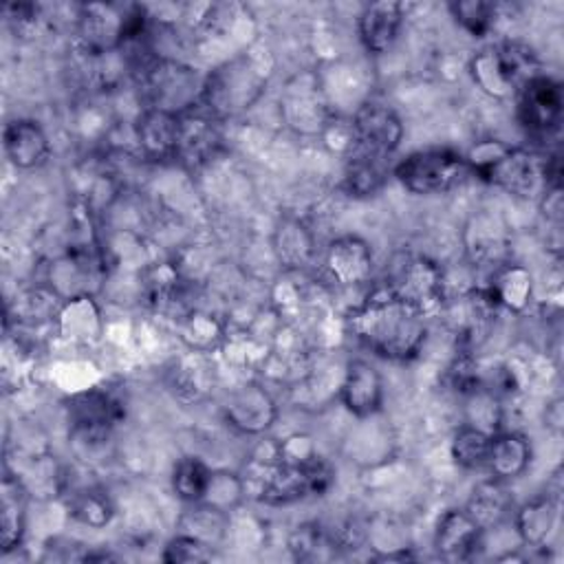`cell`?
Here are the masks:
<instances>
[{
    "mask_svg": "<svg viewBox=\"0 0 564 564\" xmlns=\"http://www.w3.org/2000/svg\"><path fill=\"white\" fill-rule=\"evenodd\" d=\"M449 11H452L456 24H460L474 37L487 35L489 29L494 26V20H496L494 18L496 15V4L494 2H485V0L452 2Z\"/></svg>",
    "mask_w": 564,
    "mask_h": 564,
    "instance_id": "28",
    "label": "cell"
},
{
    "mask_svg": "<svg viewBox=\"0 0 564 564\" xmlns=\"http://www.w3.org/2000/svg\"><path fill=\"white\" fill-rule=\"evenodd\" d=\"M123 414V403L104 390L82 392L68 405L73 427L88 441H104Z\"/></svg>",
    "mask_w": 564,
    "mask_h": 564,
    "instance_id": "11",
    "label": "cell"
},
{
    "mask_svg": "<svg viewBox=\"0 0 564 564\" xmlns=\"http://www.w3.org/2000/svg\"><path fill=\"white\" fill-rule=\"evenodd\" d=\"M341 403L348 412H352L359 419L372 416L379 412L383 401V381L381 375L361 359H355L348 364L344 372V381L339 388Z\"/></svg>",
    "mask_w": 564,
    "mask_h": 564,
    "instance_id": "17",
    "label": "cell"
},
{
    "mask_svg": "<svg viewBox=\"0 0 564 564\" xmlns=\"http://www.w3.org/2000/svg\"><path fill=\"white\" fill-rule=\"evenodd\" d=\"M335 480L333 467L317 454L295 460H280L262 485V500L286 505L304 496H322Z\"/></svg>",
    "mask_w": 564,
    "mask_h": 564,
    "instance_id": "7",
    "label": "cell"
},
{
    "mask_svg": "<svg viewBox=\"0 0 564 564\" xmlns=\"http://www.w3.org/2000/svg\"><path fill=\"white\" fill-rule=\"evenodd\" d=\"M386 286L423 317L438 311L445 297V282L441 267L425 256H403Z\"/></svg>",
    "mask_w": 564,
    "mask_h": 564,
    "instance_id": "8",
    "label": "cell"
},
{
    "mask_svg": "<svg viewBox=\"0 0 564 564\" xmlns=\"http://www.w3.org/2000/svg\"><path fill=\"white\" fill-rule=\"evenodd\" d=\"M335 546V538L328 531H324V527L317 522L302 524L291 535V551L295 553L297 560H322L326 557V551Z\"/></svg>",
    "mask_w": 564,
    "mask_h": 564,
    "instance_id": "29",
    "label": "cell"
},
{
    "mask_svg": "<svg viewBox=\"0 0 564 564\" xmlns=\"http://www.w3.org/2000/svg\"><path fill=\"white\" fill-rule=\"evenodd\" d=\"M4 154L20 170H33L46 163L51 143L37 121L15 119L4 126Z\"/></svg>",
    "mask_w": 564,
    "mask_h": 564,
    "instance_id": "18",
    "label": "cell"
},
{
    "mask_svg": "<svg viewBox=\"0 0 564 564\" xmlns=\"http://www.w3.org/2000/svg\"><path fill=\"white\" fill-rule=\"evenodd\" d=\"M531 460V443L518 432H500L491 436L485 467L496 480L518 478Z\"/></svg>",
    "mask_w": 564,
    "mask_h": 564,
    "instance_id": "20",
    "label": "cell"
},
{
    "mask_svg": "<svg viewBox=\"0 0 564 564\" xmlns=\"http://www.w3.org/2000/svg\"><path fill=\"white\" fill-rule=\"evenodd\" d=\"M403 20V7L399 2H372L366 4L357 20L359 40L370 53H386L401 29Z\"/></svg>",
    "mask_w": 564,
    "mask_h": 564,
    "instance_id": "19",
    "label": "cell"
},
{
    "mask_svg": "<svg viewBox=\"0 0 564 564\" xmlns=\"http://www.w3.org/2000/svg\"><path fill=\"white\" fill-rule=\"evenodd\" d=\"M352 150L388 159L403 139V123L399 115L379 101H366L352 117Z\"/></svg>",
    "mask_w": 564,
    "mask_h": 564,
    "instance_id": "9",
    "label": "cell"
},
{
    "mask_svg": "<svg viewBox=\"0 0 564 564\" xmlns=\"http://www.w3.org/2000/svg\"><path fill=\"white\" fill-rule=\"evenodd\" d=\"M324 264L337 284L355 286L370 278L372 251L359 236H341L328 245Z\"/></svg>",
    "mask_w": 564,
    "mask_h": 564,
    "instance_id": "15",
    "label": "cell"
},
{
    "mask_svg": "<svg viewBox=\"0 0 564 564\" xmlns=\"http://www.w3.org/2000/svg\"><path fill=\"white\" fill-rule=\"evenodd\" d=\"M491 286H494L502 306H516L518 308V306L524 304V297L531 291V278L522 269H518V267L511 269L509 267L507 271H502L496 278V282Z\"/></svg>",
    "mask_w": 564,
    "mask_h": 564,
    "instance_id": "30",
    "label": "cell"
},
{
    "mask_svg": "<svg viewBox=\"0 0 564 564\" xmlns=\"http://www.w3.org/2000/svg\"><path fill=\"white\" fill-rule=\"evenodd\" d=\"M386 176H388V159L350 150L348 163L344 170V189L350 196L375 194L383 185Z\"/></svg>",
    "mask_w": 564,
    "mask_h": 564,
    "instance_id": "24",
    "label": "cell"
},
{
    "mask_svg": "<svg viewBox=\"0 0 564 564\" xmlns=\"http://www.w3.org/2000/svg\"><path fill=\"white\" fill-rule=\"evenodd\" d=\"M485 529L467 509H449L441 516L434 533V549L445 560H469L480 546Z\"/></svg>",
    "mask_w": 564,
    "mask_h": 564,
    "instance_id": "13",
    "label": "cell"
},
{
    "mask_svg": "<svg viewBox=\"0 0 564 564\" xmlns=\"http://www.w3.org/2000/svg\"><path fill=\"white\" fill-rule=\"evenodd\" d=\"M275 253L286 267H302L313 253V240L297 220H284L275 231Z\"/></svg>",
    "mask_w": 564,
    "mask_h": 564,
    "instance_id": "27",
    "label": "cell"
},
{
    "mask_svg": "<svg viewBox=\"0 0 564 564\" xmlns=\"http://www.w3.org/2000/svg\"><path fill=\"white\" fill-rule=\"evenodd\" d=\"M518 119L535 139H549L560 130L562 88L555 79L538 75L518 93Z\"/></svg>",
    "mask_w": 564,
    "mask_h": 564,
    "instance_id": "10",
    "label": "cell"
},
{
    "mask_svg": "<svg viewBox=\"0 0 564 564\" xmlns=\"http://www.w3.org/2000/svg\"><path fill=\"white\" fill-rule=\"evenodd\" d=\"M134 139L141 154L150 161L176 159L181 141V115L145 108L134 123Z\"/></svg>",
    "mask_w": 564,
    "mask_h": 564,
    "instance_id": "12",
    "label": "cell"
},
{
    "mask_svg": "<svg viewBox=\"0 0 564 564\" xmlns=\"http://www.w3.org/2000/svg\"><path fill=\"white\" fill-rule=\"evenodd\" d=\"M139 82L148 97V108L185 115L198 106L205 79L181 62L150 57L139 64Z\"/></svg>",
    "mask_w": 564,
    "mask_h": 564,
    "instance_id": "4",
    "label": "cell"
},
{
    "mask_svg": "<svg viewBox=\"0 0 564 564\" xmlns=\"http://www.w3.org/2000/svg\"><path fill=\"white\" fill-rule=\"evenodd\" d=\"M491 436L494 434H489L485 430H478L469 423L460 425L456 430L454 438H452V458H454V463L465 467V469L485 467Z\"/></svg>",
    "mask_w": 564,
    "mask_h": 564,
    "instance_id": "26",
    "label": "cell"
},
{
    "mask_svg": "<svg viewBox=\"0 0 564 564\" xmlns=\"http://www.w3.org/2000/svg\"><path fill=\"white\" fill-rule=\"evenodd\" d=\"M205 560H212V544H207L189 533L176 535L174 540H170L165 544V551H163V562H170V564L205 562Z\"/></svg>",
    "mask_w": 564,
    "mask_h": 564,
    "instance_id": "32",
    "label": "cell"
},
{
    "mask_svg": "<svg viewBox=\"0 0 564 564\" xmlns=\"http://www.w3.org/2000/svg\"><path fill=\"white\" fill-rule=\"evenodd\" d=\"M397 181L414 194H441L471 176L467 159L454 150H419L394 167Z\"/></svg>",
    "mask_w": 564,
    "mask_h": 564,
    "instance_id": "6",
    "label": "cell"
},
{
    "mask_svg": "<svg viewBox=\"0 0 564 564\" xmlns=\"http://www.w3.org/2000/svg\"><path fill=\"white\" fill-rule=\"evenodd\" d=\"M73 516L77 520H82L84 524H90V527H101L110 520L112 516V507L106 498V494L101 491H95V489H88L84 494H79L73 502Z\"/></svg>",
    "mask_w": 564,
    "mask_h": 564,
    "instance_id": "31",
    "label": "cell"
},
{
    "mask_svg": "<svg viewBox=\"0 0 564 564\" xmlns=\"http://www.w3.org/2000/svg\"><path fill=\"white\" fill-rule=\"evenodd\" d=\"M0 529H2V551H11L20 544L24 533V516H26V489L24 485L4 474L2 478V507H0Z\"/></svg>",
    "mask_w": 564,
    "mask_h": 564,
    "instance_id": "21",
    "label": "cell"
},
{
    "mask_svg": "<svg viewBox=\"0 0 564 564\" xmlns=\"http://www.w3.org/2000/svg\"><path fill=\"white\" fill-rule=\"evenodd\" d=\"M225 419L245 434H260L275 419V403L258 383H245L225 403Z\"/></svg>",
    "mask_w": 564,
    "mask_h": 564,
    "instance_id": "14",
    "label": "cell"
},
{
    "mask_svg": "<svg viewBox=\"0 0 564 564\" xmlns=\"http://www.w3.org/2000/svg\"><path fill=\"white\" fill-rule=\"evenodd\" d=\"M511 494L505 487V480H485L480 482L474 491L471 498L467 502V511L471 513V518L482 527L489 529L491 524H498L500 520H505L511 511Z\"/></svg>",
    "mask_w": 564,
    "mask_h": 564,
    "instance_id": "22",
    "label": "cell"
},
{
    "mask_svg": "<svg viewBox=\"0 0 564 564\" xmlns=\"http://www.w3.org/2000/svg\"><path fill=\"white\" fill-rule=\"evenodd\" d=\"M212 469L194 456H185L174 465L172 487L174 494L185 502H200L212 482Z\"/></svg>",
    "mask_w": 564,
    "mask_h": 564,
    "instance_id": "25",
    "label": "cell"
},
{
    "mask_svg": "<svg viewBox=\"0 0 564 564\" xmlns=\"http://www.w3.org/2000/svg\"><path fill=\"white\" fill-rule=\"evenodd\" d=\"M469 70L476 84L494 97L518 95L540 73V59L529 44L500 42L474 55Z\"/></svg>",
    "mask_w": 564,
    "mask_h": 564,
    "instance_id": "3",
    "label": "cell"
},
{
    "mask_svg": "<svg viewBox=\"0 0 564 564\" xmlns=\"http://www.w3.org/2000/svg\"><path fill=\"white\" fill-rule=\"evenodd\" d=\"M465 159L471 167V174L496 187H502L509 194L529 198L542 196L551 187L549 156H542L533 150L487 141L474 148Z\"/></svg>",
    "mask_w": 564,
    "mask_h": 564,
    "instance_id": "2",
    "label": "cell"
},
{
    "mask_svg": "<svg viewBox=\"0 0 564 564\" xmlns=\"http://www.w3.org/2000/svg\"><path fill=\"white\" fill-rule=\"evenodd\" d=\"M352 335L375 355L408 361L425 341V317L399 300L386 284L375 286L348 315Z\"/></svg>",
    "mask_w": 564,
    "mask_h": 564,
    "instance_id": "1",
    "label": "cell"
},
{
    "mask_svg": "<svg viewBox=\"0 0 564 564\" xmlns=\"http://www.w3.org/2000/svg\"><path fill=\"white\" fill-rule=\"evenodd\" d=\"M220 121L205 110L181 115V141L176 159L189 167L207 163L220 148Z\"/></svg>",
    "mask_w": 564,
    "mask_h": 564,
    "instance_id": "16",
    "label": "cell"
},
{
    "mask_svg": "<svg viewBox=\"0 0 564 564\" xmlns=\"http://www.w3.org/2000/svg\"><path fill=\"white\" fill-rule=\"evenodd\" d=\"M262 77L251 68L247 57H238L216 68L205 77L198 108L223 121L258 99L262 93Z\"/></svg>",
    "mask_w": 564,
    "mask_h": 564,
    "instance_id": "5",
    "label": "cell"
},
{
    "mask_svg": "<svg viewBox=\"0 0 564 564\" xmlns=\"http://www.w3.org/2000/svg\"><path fill=\"white\" fill-rule=\"evenodd\" d=\"M557 520V500L551 496L533 498L522 505L516 513V529L524 544L540 546L546 542V535L553 531Z\"/></svg>",
    "mask_w": 564,
    "mask_h": 564,
    "instance_id": "23",
    "label": "cell"
}]
</instances>
